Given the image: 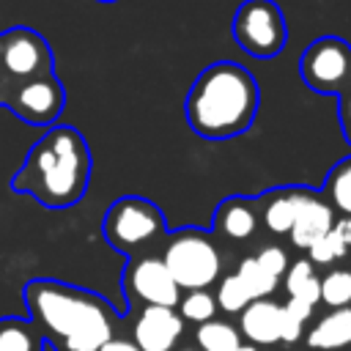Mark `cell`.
I'll use <instances>...</instances> for the list:
<instances>
[{"mask_svg":"<svg viewBox=\"0 0 351 351\" xmlns=\"http://www.w3.org/2000/svg\"><path fill=\"white\" fill-rule=\"evenodd\" d=\"M178 307H181L178 315L186 321H195V324H206L217 313V302L208 291H189L186 296L178 299Z\"/></svg>","mask_w":351,"mask_h":351,"instance_id":"obj_23","label":"cell"},{"mask_svg":"<svg viewBox=\"0 0 351 351\" xmlns=\"http://www.w3.org/2000/svg\"><path fill=\"white\" fill-rule=\"evenodd\" d=\"M123 291L129 299L159 307H176L181 299V288L173 282L162 258L154 255H140L129 261L123 271Z\"/></svg>","mask_w":351,"mask_h":351,"instance_id":"obj_10","label":"cell"},{"mask_svg":"<svg viewBox=\"0 0 351 351\" xmlns=\"http://www.w3.org/2000/svg\"><path fill=\"white\" fill-rule=\"evenodd\" d=\"M307 189H277L269 195L266 206H263V222L271 233L285 236L296 219V211L304 200Z\"/></svg>","mask_w":351,"mask_h":351,"instance_id":"obj_15","label":"cell"},{"mask_svg":"<svg viewBox=\"0 0 351 351\" xmlns=\"http://www.w3.org/2000/svg\"><path fill=\"white\" fill-rule=\"evenodd\" d=\"M214 225L228 236V239H250L258 228V214L252 206L241 197H230L217 208Z\"/></svg>","mask_w":351,"mask_h":351,"instance_id":"obj_17","label":"cell"},{"mask_svg":"<svg viewBox=\"0 0 351 351\" xmlns=\"http://www.w3.org/2000/svg\"><path fill=\"white\" fill-rule=\"evenodd\" d=\"M181 351H192V348H181Z\"/></svg>","mask_w":351,"mask_h":351,"instance_id":"obj_34","label":"cell"},{"mask_svg":"<svg viewBox=\"0 0 351 351\" xmlns=\"http://www.w3.org/2000/svg\"><path fill=\"white\" fill-rule=\"evenodd\" d=\"M233 274L239 277V282L244 285V291L250 293V299H266V296H271L274 288H277V280H280V277L269 274L255 258H244L236 266Z\"/></svg>","mask_w":351,"mask_h":351,"instance_id":"obj_21","label":"cell"},{"mask_svg":"<svg viewBox=\"0 0 351 351\" xmlns=\"http://www.w3.org/2000/svg\"><path fill=\"white\" fill-rule=\"evenodd\" d=\"M233 41L258 60H269L282 52L288 41V25L274 0H244L233 16Z\"/></svg>","mask_w":351,"mask_h":351,"instance_id":"obj_7","label":"cell"},{"mask_svg":"<svg viewBox=\"0 0 351 351\" xmlns=\"http://www.w3.org/2000/svg\"><path fill=\"white\" fill-rule=\"evenodd\" d=\"M225 313H241L252 299H250V293L244 291V285L239 282V277L236 274H228L222 282H219V293H217V299H214Z\"/></svg>","mask_w":351,"mask_h":351,"instance_id":"obj_24","label":"cell"},{"mask_svg":"<svg viewBox=\"0 0 351 351\" xmlns=\"http://www.w3.org/2000/svg\"><path fill=\"white\" fill-rule=\"evenodd\" d=\"M282 310H285L291 318L302 321V324H304V321L313 315V304H307V302H302V299H293V296H291V299L282 304Z\"/></svg>","mask_w":351,"mask_h":351,"instance_id":"obj_29","label":"cell"},{"mask_svg":"<svg viewBox=\"0 0 351 351\" xmlns=\"http://www.w3.org/2000/svg\"><path fill=\"white\" fill-rule=\"evenodd\" d=\"M255 261H258L269 274H274V277H280V274L285 271V266H288V255H285V250H280V247H263V250L255 255Z\"/></svg>","mask_w":351,"mask_h":351,"instance_id":"obj_26","label":"cell"},{"mask_svg":"<svg viewBox=\"0 0 351 351\" xmlns=\"http://www.w3.org/2000/svg\"><path fill=\"white\" fill-rule=\"evenodd\" d=\"M304 85L315 93H340L351 82V44L337 36L315 38L299 60Z\"/></svg>","mask_w":351,"mask_h":351,"instance_id":"obj_8","label":"cell"},{"mask_svg":"<svg viewBox=\"0 0 351 351\" xmlns=\"http://www.w3.org/2000/svg\"><path fill=\"white\" fill-rule=\"evenodd\" d=\"M280 313L282 304L271 299H252L241 310V332L252 346H271L280 343Z\"/></svg>","mask_w":351,"mask_h":351,"instance_id":"obj_13","label":"cell"},{"mask_svg":"<svg viewBox=\"0 0 351 351\" xmlns=\"http://www.w3.org/2000/svg\"><path fill=\"white\" fill-rule=\"evenodd\" d=\"M335 225V217H332V206L326 200H321L315 192H307L299 211H296V219L288 230L293 247L299 250H310L324 233H329Z\"/></svg>","mask_w":351,"mask_h":351,"instance_id":"obj_12","label":"cell"},{"mask_svg":"<svg viewBox=\"0 0 351 351\" xmlns=\"http://www.w3.org/2000/svg\"><path fill=\"white\" fill-rule=\"evenodd\" d=\"M324 195L329 197L332 208H337L346 217H351V156L340 159L332 167V173L324 181Z\"/></svg>","mask_w":351,"mask_h":351,"instance_id":"obj_20","label":"cell"},{"mask_svg":"<svg viewBox=\"0 0 351 351\" xmlns=\"http://www.w3.org/2000/svg\"><path fill=\"white\" fill-rule=\"evenodd\" d=\"M307 346L315 351H351V304L326 313L310 329Z\"/></svg>","mask_w":351,"mask_h":351,"instance_id":"obj_14","label":"cell"},{"mask_svg":"<svg viewBox=\"0 0 351 351\" xmlns=\"http://www.w3.org/2000/svg\"><path fill=\"white\" fill-rule=\"evenodd\" d=\"M261 90L255 77L230 60L206 66L192 82L184 112L195 134L206 140H228L247 132L255 121Z\"/></svg>","mask_w":351,"mask_h":351,"instance_id":"obj_3","label":"cell"},{"mask_svg":"<svg viewBox=\"0 0 351 351\" xmlns=\"http://www.w3.org/2000/svg\"><path fill=\"white\" fill-rule=\"evenodd\" d=\"M55 74V58L47 38L25 25L0 30V99L25 80Z\"/></svg>","mask_w":351,"mask_h":351,"instance_id":"obj_6","label":"cell"},{"mask_svg":"<svg viewBox=\"0 0 351 351\" xmlns=\"http://www.w3.org/2000/svg\"><path fill=\"white\" fill-rule=\"evenodd\" d=\"M162 263L167 266L173 282L186 291H206L222 269L214 241L195 228H181L167 239Z\"/></svg>","mask_w":351,"mask_h":351,"instance_id":"obj_5","label":"cell"},{"mask_svg":"<svg viewBox=\"0 0 351 351\" xmlns=\"http://www.w3.org/2000/svg\"><path fill=\"white\" fill-rule=\"evenodd\" d=\"M236 351H258V346H252V343H241Z\"/></svg>","mask_w":351,"mask_h":351,"instance_id":"obj_32","label":"cell"},{"mask_svg":"<svg viewBox=\"0 0 351 351\" xmlns=\"http://www.w3.org/2000/svg\"><path fill=\"white\" fill-rule=\"evenodd\" d=\"M44 335L30 318L0 315V351H44Z\"/></svg>","mask_w":351,"mask_h":351,"instance_id":"obj_16","label":"cell"},{"mask_svg":"<svg viewBox=\"0 0 351 351\" xmlns=\"http://www.w3.org/2000/svg\"><path fill=\"white\" fill-rule=\"evenodd\" d=\"M348 274H351V271H348Z\"/></svg>","mask_w":351,"mask_h":351,"instance_id":"obj_35","label":"cell"},{"mask_svg":"<svg viewBox=\"0 0 351 351\" xmlns=\"http://www.w3.org/2000/svg\"><path fill=\"white\" fill-rule=\"evenodd\" d=\"M181 332H184V318L176 313V307L143 304L132 326V343L140 351H173Z\"/></svg>","mask_w":351,"mask_h":351,"instance_id":"obj_11","label":"cell"},{"mask_svg":"<svg viewBox=\"0 0 351 351\" xmlns=\"http://www.w3.org/2000/svg\"><path fill=\"white\" fill-rule=\"evenodd\" d=\"M340 96V123H343V134L351 143V82L337 93Z\"/></svg>","mask_w":351,"mask_h":351,"instance_id":"obj_28","label":"cell"},{"mask_svg":"<svg viewBox=\"0 0 351 351\" xmlns=\"http://www.w3.org/2000/svg\"><path fill=\"white\" fill-rule=\"evenodd\" d=\"M165 214L162 208L140 195H123L115 203H110L104 219H101V233L107 244L123 255H134L154 239L165 236Z\"/></svg>","mask_w":351,"mask_h":351,"instance_id":"obj_4","label":"cell"},{"mask_svg":"<svg viewBox=\"0 0 351 351\" xmlns=\"http://www.w3.org/2000/svg\"><path fill=\"white\" fill-rule=\"evenodd\" d=\"M99 3H115V0H99Z\"/></svg>","mask_w":351,"mask_h":351,"instance_id":"obj_33","label":"cell"},{"mask_svg":"<svg viewBox=\"0 0 351 351\" xmlns=\"http://www.w3.org/2000/svg\"><path fill=\"white\" fill-rule=\"evenodd\" d=\"M310 263L315 266V263H321V266H329V263H335V261H340L346 252H348V247L340 241V236L335 233V230H329V233H324L310 250Z\"/></svg>","mask_w":351,"mask_h":351,"instance_id":"obj_25","label":"cell"},{"mask_svg":"<svg viewBox=\"0 0 351 351\" xmlns=\"http://www.w3.org/2000/svg\"><path fill=\"white\" fill-rule=\"evenodd\" d=\"M99 351H140V348H137L132 340H126V337H118V335H115V337H112V340H107Z\"/></svg>","mask_w":351,"mask_h":351,"instance_id":"obj_30","label":"cell"},{"mask_svg":"<svg viewBox=\"0 0 351 351\" xmlns=\"http://www.w3.org/2000/svg\"><path fill=\"white\" fill-rule=\"evenodd\" d=\"M332 230L340 236V241H343L346 247H351V217L343 214V219H337V222L332 225Z\"/></svg>","mask_w":351,"mask_h":351,"instance_id":"obj_31","label":"cell"},{"mask_svg":"<svg viewBox=\"0 0 351 351\" xmlns=\"http://www.w3.org/2000/svg\"><path fill=\"white\" fill-rule=\"evenodd\" d=\"M321 302H326L332 310L351 304V274L346 269H335L321 280Z\"/></svg>","mask_w":351,"mask_h":351,"instance_id":"obj_22","label":"cell"},{"mask_svg":"<svg viewBox=\"0 0 351 351\" xmlns=\"http://www.w3.org/2000/svg\"><path fill=\"white\" fill-rule=\"evenodd\" d=\"M0 107L11 110L27 126H55L66 107V88L55 74H41L11 88Z\"/></svg>","mask_w":351,"mask_h":351,"instance_id":"obj_9","label":"cell"},{"mask_svg":"<svg viewBox=\"0 0 351 351\" xmlns=\"http://www.w3.org/2000/svg\"><path fill=\"white\" fill-rule=\"evenodd\" d=\"M22 302L44 343L55 351H99L115 337L118 313L96 291L33 277L22 288Z\"/></svg>","mask_w":351,"mask_h":351,"instance_id":"obj_1","label":"cell"},{"mask_svg":"<svg viewBox=\"0 0 351 351\" xmlns=\"http://www.w3.org/2000/svg\"><path fill=\"white\" fill-rule=\"evenodd\" d=\"M195 340L203 351H236L241 346L236 326H230L228 321H214V318L206 324H197Z\"/></svg>","mask_w":351,"mask_h":351,"instance_id":"obj_19","label":"cell"},{"mask_svg":"<svg viewBox=\"0 0 351 351\" xmlns=\"http://www.w3.org/2000/svg\"><path fill=\"white\" fill-rule=\"evenodd\" d=\"M285 288H288V293L293 299H302V302H307L313 307L321 302V280L315 277V269H313V263L307 258L291 263V269L285 274Z\"/></svg>","mask_w":351,"mask_h":351,"instance_id":"obj_18","label":"cell"},{"mask_svg":"<svg viewBox=\"0 0 351 351\" xmlns=\"http://www.w3.org/2000/svg\"><path fill=\"white\" fill-rule=\"evenodd\" d=\"M302 321H296V318H291L285 310L280 313V343H293V340H299V335H302Z\"/></svg>","mask_w":351,"mask_h":351,"instance_id":"obj_27","label":"cell"},{"mask_svg":"<svg viewBox=\"0 0 351 351\" xmlns=\"http://www.w3.org/2000/svg\"><path fill=\"white\" fill-rule=\"evenodd\" d=\"M90 184V148L74 126H49L27 151L11 189L30 195L44 208L60 211L80 203Z\"/></svg>","mask_w":351,"mask_h":351,"instance_id":"obj_2","label":"cell"}]
</instances>
